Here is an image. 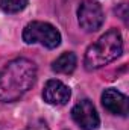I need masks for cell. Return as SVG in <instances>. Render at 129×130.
Masks as SVG:
<instances>
[{"label": "cell", "instance_id": "30bf717a", "mask_svg": "<svg viewBox=\"0 0 129 130\" xmlns=\"http://www.w3.org/2000/svg\"><path fill=\"white\" fill-rule=\"evenodd\" d=\"M23 130H50V129H49V126L44 120H36V121L31 123L29 126H26Z\"/></svg>", "mask_w": 129, "mask_h": 130}, {"label": "cell", "instance_id": "ba28073f", "mask_svg": "<svg viewBox=\"0 0 129 130\" xmlns=\"http://www.w3.org/2000/svg\"><path fill=\"white\" fill-rule=\"evenodd\" d=\"M76 65H78L76 55L73 52H65L53 61L52 70L58 74H71L76 70Z\"/></svg>", "mask_w": 129, "mask_h": 130}, {"label": "cell", "instance_id": "9c48e42d", "mask_svg": "<svg viewBox=\"0 0 129 130\" xmlns=\"http://www.w3.org/2000/svg\"><path fill=\"white\" fill-rule=\"evenodd\" d=\"M29 0H0V9L6 14H18L26 9Z\"/></svg>", "mask_w": 129, "mask_h": 130}, {"label": "cell", "instance_id": "8992f818", "mask_svg": "<svg viewBox=\"0 0 129 130\" xmlns=\"http://www.w3.org/2000/svg\"><path fill=\"white\" fill-rule=\"evenodd\" d=\"M71 97V91L70 88L62 83L61 80L56 79H50L46 82L44 89H43V98L47 104L52 106H64L68 103V100Z\"/></svg>", "mask_w": 129, "mask_h": 130}, {"label": "cell", "instance_id": "3957f363", "mask_svg": "<svg viewBox=\"0 0 129 130\" xmlns=\"http://www.w3.org/2000/svg\"><path fill=\"white\" fill-rule=\"evenodd\" d=\"M21 36L26 44H41L50 50L61 44L59 30L47 21H31L24 26Z\"/></svg>", "mask_w": 129, "mask_h": 130}, {"label": "cell", "instance_id": "5b68a950", "mask_svg": "<svg viewBox=\"0 0 129 130\" xmlns=\"http://www.w3.org/2000/svg\"><path fill=\"white\" fill-rule=\"evenodd\" d=\"M71 118L82 130H96L100 126L99 113L90 100L78 101L71 109Z\"/></svg>", "mask_w": 129, "mask_h": 130}, {"label": "cell", "instance_id": "52a82bcc", "mask_svg": "<svg viewBox=\"0 0 129 130\" xmlns=\"http://www.w3.org/2000/svg\"><path fill=\"white\" fill-rule=\"evenodd\" d=\"M102 104L109 113L119 115V117H126L129 110L128 97L114 88H108L102 92Z\"/></svg>", "mask_w": 129, "mask_h": 130}, {"label": "cell", "instance_id": "7a4b0ae2", "mask_svg": "<svg viewBox=\"0 0 129 130\" xmlns=\"http://www.w3.org/2000/svg\"><path fill=\"white\" fill-rule=\"evenodd\" d=\"M123 53V38L117 29L105 32L96 42H93L84 56V67L88 71L99 70L114 62Z\"/></svg>", "mask_w": 129, "mask_h": 130}, {"label": "cell", "instance_id": "6da1fadb", "mask_svg": "<svg viewBox=\"0 0 129 130\" xmlns=\"http://www.w3.org/2000/svg\"><path fill=\"white\" fill-rule=\"evenodd\" d=\"M36 80V65L28 58H17L0 71V101L14 103L23 97Z\"/></svg>", "mask_w": 129, "mask_h": 130}, {"label": "cell", "instance_id": "277c9868", "mask_svg": "<svg viewBox=\"0 0 129 130\" xmlns=\"http://www.w3.org/2000/svg\"><path fill=\"white\" fill-rule=\"evenodd\" d=\"M78 21L85 32H96L105 21L103 9L94 0H84L78 8Z\"/></svg>", "mask_w": 129, "mask_h": 130}]
</instances>
